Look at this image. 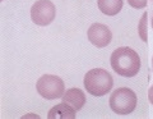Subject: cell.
<instances>
[{
  "mask_svg": "<svg viewBox=\"0 0 153 119\" xmlns=\"http://www.w3.org/2000/svg\"><path fill=\"white\" fill-rule=\"evenodd\" d=\"M110 63L119 76L123 77H134L140 69V58L138 53L131 47L123 46L112 51L110 56Z\"/></svg>",
  "mask_w": 153,
  "mask_h": 119,
  "instance_id": "obj_1",
  "label": "cell"
},
{
  "mask_svg": "<svg viewBox=\"0 0 153 119\" xmlns=\"http://www.w3.org/2000/svg\"><path fill=\"white\" fill-rule=\"evenodd\" d=\"M114 78L107 70L101 68L91 69L84 76V87L93 96H103L112 90Z\"/></svg>",
  "mask_w": 153,
  "mask_h": 119,
  "instance_id": "obj_2",
  "label": "cell"
},
{
  "mask_svg": "<svg viewBox=\"0 0 153 119\" xmlns=\"http://www.w3.org/2000/svg\"><path fill=\"white\" fill-rule=\"evenodd\" d=\"M138 104L137 95L128 87L116 88L110 96V108L119 115H126L135 110Z\"/></svg>",
  "mask_w": 153,
  "mask_h": 119,
  "instance_id": "obj_3",
  "label": "cell"
},
{
  "mask_svg": "<svg viewBox=\"0 0 153 119\" xmlns=\"http://www.w3.org/2000/svg\"><path fill=\"white\" fill-rule=\"evenodd\" d=\"M37 92L46 100H55L63 97L65 92V85L63 79L54 74H44L36 83Z\"/></svg>",
  "mask_w": 153,
  "mask_h": 119,
  "instance_id": "obj_4",
  "label": "cell"
},
{
  "mask_svg": "<svg viewBox=\"0 0 153 119\" xmlns=\"http://www.w3.org/2000/svg\"><path fill=\"white\" fill-rule=\"evenodd\" d=\"M56 8L51 0H37L31 8V19L37 26H47L55 19Z\"/></svg>",
  "mask_w": 153,
  "mask_h": 119,
  "instance_id": "obj_5",
  "label": "cell"
},
{
  "mask_svg": "<svg viewBox=\"0 0 153 119\" xmlns=\"http://www.w3.org/2000/svg\"><path fill=\"white\" fill-rule=\"evenodd\" d=\"M87 35L91 44L97 47H106L112 40V32L106 25L102 23H93L88 28Z\"/></svg>",
  "mask_w": 153,
  "mask_h": 119,
  "instance_id": "obj_6",
  "label": "cell"
},
{
  "mask_svg": "<svg viewBox=\"0 0 153 119\" xmlns=\"http://www.w3.org/2000/svg\"><path fill=\"white\" fill-rule=\"evenodd\" d=\"M63 101L69 104L71 108H74L76 112L80 110L83 106L87 99H85V95L82 90L76 88V87H73V88H69L68 91H65L64 95H63Z\"/></svg>",
  "mask_w": 153,
  "mask_h": 119,
  "instance_id": "obj_7",
  "label": "cell"
},
{
  "mask_svg": "<svg viewBox=\"0 0 153 119\" xmlns=\"http://www.w3.org/2000/svg\"><path fill=\"white\" fill-rule=\"evenodd\" d=\"M75 109L71 108L69 104L63 103V104H57L54 108L50 109L47 118L49 119H74L75 118Z\"/></svg>",
  "mask_w": 153,
  "mask_h": 119,
  "instance_id": "obj_8",
  "label": "cell"
},
{
  "mask_svg": "<svg viewBox=\"0 0 153 119\" xmlns=\"http://www.w3.org/2000/svg\"><path fill=\"white\" fill-rule=\"evenodd\" d=\"M97 5L106 16H116L123 9L124 0H97Z\"/></svg>",
  "mask_w": 153,
  "mask_h": 119,
  "instance_id": "obj_9",
  "label": "cell"
},
{
  "mask_svg": "<svg viewBox=\"0 0 153 119\" xmlns=\"http://www.w3.org/2000/svg\"><path fill=\"white\" fill-rule=\"evenodd\" d=\"M147 17H148V13L146 12V13L142 16L140 22H139V26H138L139 36H140V39L144 41V42H147V40H148V36H147Z\"/></svg>",
  "mask_w": 153,
  "mask_h": 119,
  "instance_id": "obj_10",
  "label": "cell"
},
{
  "mask_svg": "<svg viewBox=\"0 0 153 119\" xmlns=\"http://www.w3.org/2000/svg\"><path fill=\"white\" fill-rule=\"evenodd\" d=\"M128 3L135 9H143L147 7V0H128Z\"/></svg>",
  "mask_w": 153,
  "mask_h": 119,
  "instance_id": "obj_11",
  "label": "cell"
},
{
  "mask_svg": "<svg viewBox=\"0 0 153 119\" xmlns=\"http://www.w3.org/2000/svg\"><path fill=\"white\" fill-rule=\"evenodd\" d=\"M148 100H149V103L153 105V85L148 90Z\"/></svg>",
  "mask_w": 153,
  "mask_h": 119,
  "instance_id": "obj_12",
  "label": "cell"
},
{
  "mask_svg": "<svg viewBox=\"0 0 153 119\" xmlns=\"http://www.w3.org/2000/svg\"><path fill=\"white\" fill-rule=\"evenodd\" d=\"M152 69H153V56H152Z\"/></svg>",
  "mask_w": 153,
  "mask_h": 119,
  "instance_id": "obj_13",
  "label": "cell"
},
{
  "mask_svg": "<svg viewBox=\"0 0 153 119\" xmlns=\"http://www.w3.org/2000/svg\"><path fill=\"white\" fill-rule=\"evenodd\" d=\"M152 28H153V18H152Z\"/></svg>",
  "mask_w": 153,
  "mask_h": 119,
  "instance_id": "obj_14",
  "label": "cell"
}]
</instances>
